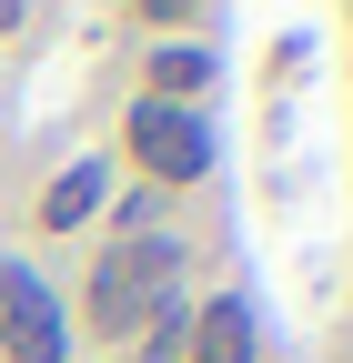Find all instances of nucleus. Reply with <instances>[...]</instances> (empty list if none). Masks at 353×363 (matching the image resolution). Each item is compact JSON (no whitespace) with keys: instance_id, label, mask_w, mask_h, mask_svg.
Wrapping results in <instances>:
<instances>
[{"instance_id":"1a4fd4ad","label":"nucleus","mask_w":353,"mask_h":363,"mask_svg":"<svg viewBox=\"0 0 353 363\" xmlns=\"http://www.w3.org/2000/svg\"><path fill=\"white\" fill-rule=\"evenodd\" d=\"M0 101H11V91H0Z\"/></svg>"},{"instance_id":"6e6552de","label":"nucleus","mask_w":353,"mask_h":363,"mask_svg":"<svg viewBox=\"0 0 353 363\" xmlns=\"http://www.w3.org/2000/svg\"><path fill=\"white\" fill-rule=\"evenodd\" d=\"M11 272H21V252H11V242H0V303H11Z\"/></svg>"},{"instance_id":"39448f33","label":"nucleus","mask_w":353,"mask_h":363,"mask_svg":"<svg viewBox=\"0 0 353 363\" xmlns=\"http://www.w3.org/2000/svg\"><path fill=\"white\" fill-rule=\"evenodd\" d=\"M212 81H223L212 30H172V40L142 51V101H192V111H212Z\"/></svg>"},{"instance_id":"0eeeda50","label":"nucleus","mask_w":353,"mask_h":363,"mask_svg":"<svg viewBox=\"0 0 353 363\" xmlns=\"http://www.w3.org/2000/svg\"><path fill=\"white\" fill-rule=\"evenodd\" d=\"M182 343H192V293H162V303H152V323L131 333L121 363H182Z\"/></svg>"},{"instance_id":"f257e3e1","label":"nucleus","mask_w":353,"mask_h":363,"mask_svg":"<svg viewBox=\"0 0 353 363\" xmlns=\"http://www.w3.org/2000/svg\"><path fill=\"white\" fill-rule=\"evenodd\" d=\"M121 182H142V192H162V202H182V192H202L212 172H223V121L212 111H192V101H142L131 91V111H121Z\"/></svg>"},{"instance_id":"f03ea898","label":"nucleus","mask_w":353,"mask_h":363,"mask_svg":"<svg viewBox=\"0 0 353 363\" xmlns=\"http://www.w3.org/2000/svg\"><path fill=\"white\" fill-rule=\"evenodd\" d=\"M71 293L40 283V272L21 262L11 272V303H0V363H71Z\"/></svg>"},{"instance_id":"20e7f679","label":"nucleus","mask_w":353,"mask_h":363,"mask_svg":"<svg viewBox=\"0 0 353 363\" xmlns=\"http://www.w3.org/2000/svg\"><path fill=\"white\" fill-rule=\"evenodd\" d=\"M91 272H111V283H131V293H182V283H192V242H182V222H152V233H101Z\"/></svg>"},{"instance_id":"7ed1b4c3","label":"nucleus","mask_w":353,"mask_h":363,"mask_svg":"<svg viewBox=\"0 0 353 363\" xmlns=\"http://www.w3.org/2000/svg\"><path fill=\"white\" fill-rule=\"evenodd\" d=\"M111 192H121V162H111V152H71L51 182H40V202H30V233H40V242H71V233H91V222L111 212Z\"/></svg>"},{"instance_id":"423d86ee","label":"nucleus","mask_w":353,"mask_h":363,"mask_svg":"<svg viewBox=\"0 0 353 363\" xmlns=\"http://www.w3.org/2000/svg\"><path fill=\"white\" fill-rule=\"evenodd\" d=\"M182 363H262V313H252V293H192V343H182Z\"/></svg>"}]
</instances>
